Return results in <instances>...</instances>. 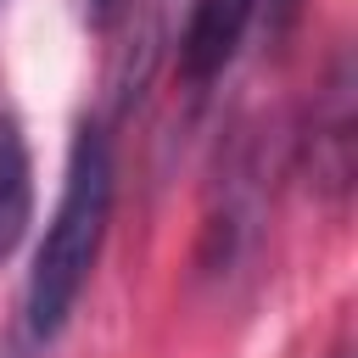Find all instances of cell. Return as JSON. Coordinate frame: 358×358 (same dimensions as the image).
<instances>
[{
	"mask_svg": "<svg viewBox=\"0 0 358 358\" xmlns=\"http://www.w3.org/2000/svg\"><path fill=\"white\" fill-rule=\"evenodd\" d=\"M106 213H112V151L95 129H78L67 179H62V201H56L45 241L34 252V268H28V336L34 341H50L67 324V313L101 257Z\"/></svg>",
	"mask_w": 358,
	"mask_h": 358,
	"instance_id": "obj_1",
	"label": "cell"
},
{
	"mask_svg": "<svg viewBox=\"0 0 358 358\" xmlns=\"http://www.w3.org/2000/svg\"><path fill=\"white\" fill-rule=\"evenodd\" d=\"M252 17H257V0H196V17L179 39V73L190 84H207L213 73H224Z\"/></svg>",
	"mask_w": 358,
	"mask_h": 358,
	"instance_id": "obj_2",
	"label": "cell"
},
{
	"mask_svg": "<svg viewBox=\"0 0 358 358\" xmlns=\"http://www.w3.org/2000/svg\"><path fill=\"white\" fill-rule=\"evenodd\" d=\"M34 218V179H28V145L17 117L0 112V257L28 235Z\"/></svg>",
	"mask_w": 358,
	"mask_h": 358,
	"instance_id": "obj_3",
	"label": "cell"
},
{
	"mask_svg": "<svg viewBox=\"0 0 358 358\" xmlns=\"http://www.w3.org/2000/svg\"><path fill=\"white\" fill-rule=\"evenodd\" d=\"M123 11H129V0H78V17H84L90 28H112Z\"/></svg>",
	"mask_w": 358,
	"mask_h": 358,
	"instance_id": "obj_4",
	"label": "cell"
}]
</instances>
